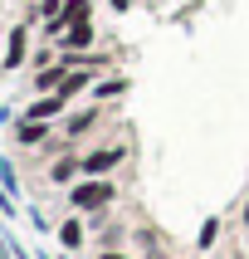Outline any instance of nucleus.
I'll return each mask as SVG.
<instances>
[{"instance_id":"obj_3","label":"nucleus","mask_w":249,"mask_h":259,"mask_svg":"<svg viewBox=\"0 0 249 259\" xmlns=\"http://www.w3.org/2000/svg\"><path fill=\"white\" fill-rule=\"evenodd\" d=\"M25 54H29V25H15V29H10V39H5V59H0V73L20 69V64H25Z\"/></svg>"},{"instance_id":"obj_6","label":"nucleus","mask_w":249,"mask_h":259,"mask_svg":"<svg viewBox=\"0 0 249 259\" xmlns=\"http://www.w3.org/2000/svg\"><path fill=\"white\" fill-rule=\"evenodd\" d=\"M49 137H54V127L39 122V117H20V122H15V142L20 147H44Z\"/></svg>"},{"instance_id":"obj_10","label":"nucleus","mask_w":249,"mask_h":259,"mask_svg":"<svg viewBox=\"0 0 249 259\" xmlns=\"http://www.w3.org/2000/svg\"><path fill=\"white\" fill-rule=\"evenodd\" d=\"M59 245H64V249H78V245H83V220H78V215L59 225Z\"/></svg>"},{"instance_id":"obj_8","label":"nucleus","mask_w":249,"mask_h":259,"mask_svg":"<svg viewBox=\"0 0 249 259\" xmlns=\"http://www.w3.org/2000/svg\"><path fill=\"white\" fill-rule=\"evenodd\" d=\"M78 171H83V152H64V157L49 166V181H54V186H64V181H73Z\"/></svg>"},{"instance_id":"obj_14","label":"nucleus","mask_w":249,"mask_h":259,"mask_svg":"<svg viewBox=\"0 0 249 259\" xmlns=\"http://www.w3.org/2000/svg\"><path fill=\"white\" fill-rule=\"evenodd\" d=\"M244 225H249V201H244Z\"/></svg>"},{"instance_id":"obj_12","label":"nucleus","mask_w":249,"mask_h":259,"mask_svg":"<svg viewBox=\"0 0 249 259\" xmlns=\"http://www.w3.org/2000/svg\"><path fill=\"white\" fill-rule=\"evenodd\" d=\"M215 235H220V220H205V225H201V249L215 245Z\"/></svg>"},{"instance_id":"obj_2","label":"nucleus","mask_w":249,"mask_h":259,"mask_svg":"<svg viewBox=\"0 0 249 259\" xmlns=\"http://www.w3.org/2000/svg\"><path fill=\"white\" fill-rule=\"evenodd\" d=\"M122 161H127V147H122V142L93 147V152H83V176H113Z\"/></svg>"},{"instance_id":"obj_7","label":"nucleus","mask_w":249,"mask_h":259,"mask_svg":"<svg viewBox=\"0 0 249 259\" xmlns=\"http://www.w3.org/2000/svg\"><path fill=\"white\" fill-rule=\"evenodd\" d=\"M93 122H103V103H93V108H83V113H73L69 122H64V142H78Z\"/></svg>"},{"instance_id":"obj_11","label":"nucleus","mask_w":249,"mask_h":259,"mask_svg":"<svg viewBox=\"0 0 249 259\" xmlns=\"http://www.w3.org/2000/svg\"><path fill=\"white\" fill-rule=\"evenodd\" d=\"M122 93H127V78H98V83H93V98H98V103L122 98Z\"/></svg>"},{"instance_id":"obj_9","label":"nucleus","mask_w":249,"mask_h":259,"mask_svg":"<svg viewBox=\"0 0 249 259\" xmlns=\"http://www.w3.org/2000/svg\"><path fill=\"white\" fill-rule=\"evenodd\" d=\"M59 20H64V25H88V20H93V0H64Z\"/></svg>"},{"instance_id":"obj_1","label":"nucleus","mask_w":249,"mask_h":259,"mask_svg":"<svg viewBox=\"0 0 249 259\" xmlns=\"http://www.w3.org/2000/svg\"><path fill=\"white\" fill-rule=\"evenodd\" d=\"M113 201H117V181L113 176H83V181L69 186V205L78 215H103Z\"/></svg>"},{"instance_id":"obj_13","label":"nucleus","mask_w":249,"mask_h":259,"mask_svg":"<svg viewBox=\"0 0 249 259\" xmlns=\"http://www.w3.org/2000/svg\"><path fill=\"white\" fill-rule=\"evenodd\" d=\"M108 5H113L117 15H127V10H132V0H108Z\"/></svg>"},{"instance_id":"obj_4","label":"nucleus","mask_w":249,"mask_h":259,"mask_svg":"<svg viewBox=\"0 0 249 259\" xmlns=\"http://www.w3.org/2000/svg\"><path fill=\"white\" fill-rule=\"evenodd\" d=\"M64 113H69V98L64 93H39L34 103H25V117H39V122H54Z\"/></svg>"},{"instance_id":"obj_5","label":"nucleus","mask_w":249,"mask_h":259,"mask_svg":"<svg viewBox=\"0 0 249 259\" xmlns=\"http://www.w3.org/2000/svg\"><path fill=\"white\" fill-rule=\"evenodd\" d=\"M93 44H98V29H93V20H88V25H69L64 29L59 49H64V54H83V49H93Z\"/></svg>"}]
</instances>
